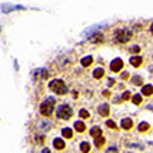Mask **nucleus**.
<instances>
[{
	"label": "nucleus",
	"mask_w": 153,
	"mask_h": 153,
	"mask_svg": "<svg viewBox=\"0 0 153 153\" xmlns=\"http://www.w3.org/2000/svg\"><path fill=\"white\" fill-rule=\"evenodd\" d=\"M54 106H55V98L54 97H49L46 98L45 102H42L40 107V111L43 116H50L54 111Z\"/></svg>",
	"instance_id": "nucleus-1"
},
{
	"label": "nucleus",
	"mask_w": 153,
	"mask_h": 153,
	"mask_svg": "<svg viewBox=\"0 0 153 153\" xmlns=\"http://www.w3.org/2000/svg\"><path fill=\"white\" fill-rule=\"evenodd\" d=\"M49 87H50L51 91H54L56 94H65L67 93V87H65V83L63 80H60V79H55V80H53L50 84H49Z\"/></svg>",
	"instance_id": "nucleus-2"
},
{
	"label": "nucleus",
	"mask_w": 153,
	"mask_h": 153,
	"mask_svg": "<svg viewBox=\"0 0 153 153\" xmlns=\"http://www.w3.org/2000/svg\"><path fill=\"white\" fill-rule=\"evenodd\" d=\"M132 37V32L128 31V29H119V31L115 33V38H116L117 42H121V43H125L130 40Z\"/></svg>",
	"instance_id": "nucleus-3"
},
{
	"label": "nucleus",
	"mask_w": 153,
	"mask_h": 153,
	"mask_svg": "<svg viewBox=\"0 0 153 153\" xmlns=\"http://www.w3.org/2000/svg\"><path fill=\"white\" fill-rule=\"evenodd\" d=\"M56 115L60 119H70V116L73 115V111L68 105H61L56 110Z\"/></svg>",
	"instance_id": "nucleus-4"
},
{
	"label": "nucleus",
	"mask_w": 153,
	"mask_h": 153,
	"mask_svg": "<svg viewBox=\"0 0 153 153\" xmlns=\"http://www.w3.org/2000/svg\"><path fill=\"white\" fill-rule=\"evenodd\" d=\"M111 70L112 72H120V70L122 69V67H124V63H122V60L121 59H115L112 60V63H111Z\"/></svg>",
	"instance_id": "nucleus-5"
},
{
	"label": "nucleus",
	"mask_w": 153,
	"mask_h": 153,
	"mask_svg": "<svg viewBox=\"0 0 153 153\" xmlns=\"http://www.w3.org/2000/svg\"><path fill=\"white\" fill-rule=\"evenodd\" d=\"M98 112H100V115L101 116H107L108 115V112H110V108H108V105H101L100 107H98Z\"/></svg>",
	"instance_id": "nucleus-6"
},
{
	"label": "nucleus",
	"mask_w": 153,
	"mask_h": 153,
	"mask_svg": "<svg viewBox=\"0 0 153 153\" xmlns=\"http://www.w3.org/2000/svg\"><path fill=\"white\" fill-rule=\"evenodd\" d=\"M132 126H133V121H132L130 119H124V120L121 121V128H122V129L129 130Z\"/></svg>",
	"instance_id": "nucleus-7"
},
{
	"label": "nucleus",
	"mask_w": 153,
	"mask_h": 153,
	"mask_svg": "<svg viewBox=\"0 0 153 153\" xmlns=\"http://www.w3.org/2000/svg\"><path fill=\"white\" fill-rule=\"evenodd\" d=\"M105 142H106V139L103 138V136H96V139H94V146L97 147V148H101V147L105 144Z\"/></svg>",
	"instance_id": "nucleus-8"
},
{
	"label": "nucleus",
	"mask_w": 153,
	"mask_h": 153,
	"mask_svg": "<svg viewBox=\"0 0 153 153\" xmlns=\"http://www.w3.org/2000/svg\"><path fill=\"white\" fill-rule=\"evenodd\" d=\"M54 147H55L56 149H63L65 147L64 140H63V139H60V138H56L55 140H54Z\"/></svg>",
	"instance_id": "nucleus-9"
},
{
	"label": "nucleus",
	"mask_w": 153,
	"mask_h": 153,
	"mask_svg": "<svg viewBox=\"0 0 153 153\" xmlns=\"http://www.w3.org/2000/svg\"><path fill=\"white\" fill-rule=\"evenodd\" d=\"M142 93H143L144 96H151V94H153V87L151 86V84H148V86H144L143 89H142Z\"/></svg>",
	"instance_id": "nucleus-10"
},
{
	"label": "nucleus",
	"mask_w": 153,
	"mask_h": 153,
	"mask_svg": "<svg viewBox=\"0 0 153 153\" xmlns=\"http://www.w3.org/2000/svg\"><path fill=\"white\" fill-rule=\"evenodd\" d=\"M142 57L140 56H133L132 59H130V64L132 65H134V67H139V65L142 64Z\"/></svg>",
	"instance_id": "nucleus-11"
},
{
	"label": "nucleus",
	"mask_w": 153,
	"mask_h": 153,
	"mask_svg": "<svg viewBox=\"0 0 153 153\" xmlns=\"http://www.w3.org/2000/svg\"><path fill=\"white\" fill-rule=\"evenodd\" d=\"M103 75H105V70H103L102 68H97V69L93 72V76H94V78H97V79L102 78Z\"/></svg>",
	"instance_id": "nucleus-12"
},
{
	"label": "nucleus",
	"mask_w": 153,
	"mask_h": 153,
	"mask_svg": "<svg viewBox=\"0 0 153 153\" xmlns=\"http://www.w3.org/2000/svg\"><path fill=\"white\" fill-rule=\"evenodd\" d=\"M92 61H93L92 56H87V57H83L80 63H82V65H83V67H89V65L92 64Z\"/></svg>",
	"instance_id": "nucleus-13"
},
{
	"label": "nucleus",
	"mask_w": 153,
	"mask_h": 153,
	"mask_svg": "<svg viewBox=\"0 0 153 153\" xmlns=\"http://www.w3.org/2000/svg\"><path fill=\"white\" fill-rule=\"evenodd\" d=\"M61 133H63V135L65 136V138H72L73 136V132H72V129H69V128H64V129L61 130Z\"/></svg>",
	"instance_id": "nucleus-14"
},
{
	"label": "nucleus",
	"mask_w": 153,
	"mask_h": 153,
	"mask_svg": "<svg viewBox=\"0 0 153 153\" xmlns=\"http://www.w3.org/2000/svg\"><path fill=\"white\" fill-rule=\"evenodd\" d=\"M74 128L78 130V132H84V129H86V125H84L82 121H75Z\"/></svg>",
	"instance_id": "nucleus-15"
},
{
	"label": "nucleus",
	"mask_w": 153,
	"mask_h": 153,
	"mask_svg": "<svg viewBox=\"0 0 153 153\" xmlns=\"http://www.w3.org/2000/svg\"><path fill=\"white\" fill-rule=\"evenodd\" d=\"M101 134H102V130H101L100 128L96 126V128H92V129H91V135L94 136V138H96V136H100Z\"/></svg>",
	"instance_id": "nucleus-16"
},
{
	"label": "nucleus",
	"mask_w": 153,
	"mask_h": 153,
	"mask_svg": "<svg viewBox=\"0 0 153 153\" xmlns=\"http://www.w3.org/2000/svg\"><path fill=\"white\" fill-rule=\"evenodd\" d=\"M138 129L140 130V132H147V130L149 129L148 122H140V124H139V126H138Z\"/></svg>",
	"instance_id": "nucleus-17"
},
{
	"label": "nucleus",
	"mask_w": 153,
	"mask_h": 153,
	"mask_svg": "<svg viewBox=\"0 0 153 153\" xmlns=\"http://www.w3.org/2000/svg\"><path fill=\"white\" fill-rule=\"evenodd\" d=\"M89 149H91V147H89L88 143H86V142H84V143L80 144V151L82 152H89Z\"/></svg>",
	"instance_id": "nucleus-18"
},
{
	"label": "nucleus",
	"mask_w": 153,
	"mask_h": 153,
	"mask_svg": "<svg viewBox=\"0 0 153 153\" xmlns=\"http://www.w3.org/2000/svg\"><path fill=\"white\" fill-rule=\"evenodd\" d=\"M133 102L135 103V105H140L142 103V96L140 94H135L133 97Z\"/></svg>",
	"instance_id": "nucleus-19"
},
{
	"label": "nucleus",
	"mask_w": 153,
	"mask_h": 153,
	"mask_svg": "<svg viewBox=\"0 0 153 153\" xmlns=\"http://www.w3.org/2000/svg\"><path fill=\"white\" fill-rule=\"evenodd\" d=\"M79 116H80L82 119H88V117H89V112L87 110H80V111H79Z\"/></svg>",
	"instance_id": "nucleus-20"
},
{
	"label": "nucleus",
	"mask_w": 153,
	"mask_h": 153,
	"mask_svg": "<svg viewBox=\"0 0 153 153\" xmlns=\"http://www.w3.org/2000/svg\"><path fill=\"white\" fill-rule=\"evenodd\" d=\"M106 124H107V126L111 128V129H115V128H116V124H115L112 120H107V122H106Z\"/></svg>",
	"instance_id": "nucleus-21"
},
{
	"label": "nucleus",
	"mask_w": 153,
	"mask_h": 153,
	"mask_svg": "<svg viewBox=\"0 0 153 153\" xmlns=\"http://www.w3.org/2000/svg\"><path fill=\"white\" fill-rule=\"evenodd\" d=\"M133 83L134 84H142L143 83V80H142V78H139V76H135V78L133 79Z\"/></svg>",
	"instance_id": "nucleus-22"
},
{
	"label": "nucleus",
	"mask_w": 153,
	"mask_h": 153,
	"mask_svg": "<svg viewBox=\"0 0 153 153\" xmlns=\"http://www.w3.org/2000/svg\"><path fill=\"white\" fill-rule=\"evenodd\" d=\"M139 51H140V49L138 47V46H133V47H130V53H134V54H138Z\"/></svg>",
	"instance_id": "nucleus-23"
},
{
	"label": "nucleus",
	"mask_w": 153,
	"mask_h": 153,
	"mask_svg": "<svg viewBox=\"0 0 153 153\" xmlns=\"http://www.w3.org/2000/svg\"><path fill=\"white\" fill-rule=\"evenodd\" d=\"M130 96H132V93H130V92H129V91H128V92H125V93H124V94H122V100H124V101L129 100V98H130Z\"/></svg>",
	"instance_id": "nucleus-24"
},
{
	"label": "nucleus",
	"mask_w": 153,
	"mask_h": 153,
	"mask_svg": "<svg viewBox=\"0 0 153 153\" xmlns=\"http://www.w3.org/2000/svg\"><path fill=\"white\" fill-rule=\"evenodd\" d=\"M121 78H122V79H128V78H129V73H128V72H125V73H122V75H121Z\"/></svg>",
	"instance_id": "nucleus-25"
},
{
	"label": "nucleus",
	"mask_w": 153,
	"mask_h": 153,
	"mask_svg": "<svg viewBox=\"0 0 153 153\" xmlns=\"http://www.w3.org/2000/svg\"><path fill=\"white\" fill-rule=\"evenodd\" d=\"M103 96H110V91H103Z\"/></svg>",
	"instance_id": "nucleus-26"
},
{
	"label": "nucleus",
	"mask_w": 153,
	"mask_h": 153,
	"mask_svg": "<svg viewBox=\"0 0 153 153\" xmlns=\"http://www.w3.org/2000/svg\"><path fill=\"white\" fill-rule=\"evenodd\" d=\"M112 84H114V80L112 79H110V80H108V86H112Z\"/></svg>",
	"instance_id": "nucleus-27"
},
{
	"label": "nucleus",
	"mask_w": 153,
	"mask_h": 153,
	"mask_svg": "<svg viewBox=\"0 0 153 153\" xmlns=\"http://www.w3.org/2000/svg\"><path fill=\"white\" fill-rule=\"evenodd\" d=\"M151 31H152V33H153V24L151 26Z\"/></svg>",
	"instance_id": "nucleus-28"
}]
</instances>
